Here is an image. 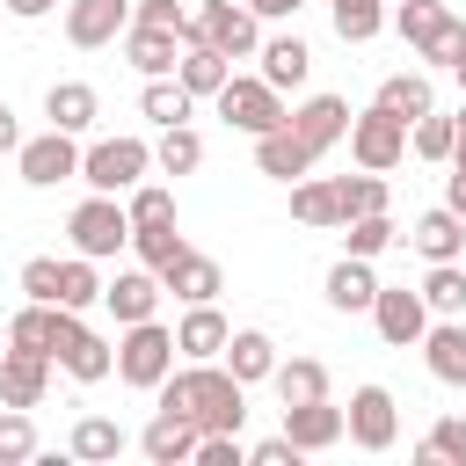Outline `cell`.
Segmentation results:
<instances>
[{
  "label": "cell",
  "mask_w": 466,
  "mask_h": 466,
  "mask_svg": "<svg viewBox=\"0 0 466 466\" xmlns=\"http://www.w3.org/2000/svg\"><path fill=\"white\" fill-rule=\"evenodd\" d=\"M350 153H357V167H371V175H393L400 160H408V124L393 116V109H364V116H350Z\"/></svg>",
  "instance_id": "cell-9"
},
{
  "label": "cell",
  "mask_w": 466,
  "mask_h": 466,
  "mask_svg": "<svg viewBox=\"0 0 466 466\" xmlns=\"http://www.w3.org/2000/svg\"><path fill=\"white\" fill-rule=\"evenodd\" d=\"M248 7H255V15H262V22H291V15H299V7H306V0H248Z\"/></svg>",
  "instance_id": "cell-50"
},
{
  "label": "cell",
  "mask_w": 466,
  "mask_h": 466,
  "mask_svg": "<svg viewBox=\"0 0 466 466\" xmlns=\"http://www.w3.org/2000/svg\"><path fill=\"white\" fill-rule=\"evenodd\" d=\"M415 459H422V466H437V459H466V415H437L430 437L415 444Z\"/></svg>",
  "instance_id": "cell-44"
},
{
  "label": "cell",
  "mask_w": 466,
  "mask_h": 466,
  "mask_svg": "<svg viewBox=\"0 0 466 466\" xmlns=\"http://www.w3.org/2000/svg\"><path fill=\"white\" fill-rule=\"evenodd\" d=\"M226 342H233V328H226L218 299H204V306H189V313L175 320V350H182V364H211V357H226Z\"/></svg>",
  "instance_id": "cell-16"
},
{
  "label": "cell",
  "mask_w": 466,
  "mask_h": 466,
  "mask_svg": "<svg viewBox=\"0 0 466 466\" xmlns=\"http://www.w3.org/2000/svg\"><path fill=\"white\" fill-rule=\"evenodd\" d=\"M248 466H299V444L291 437H262V444H248Z\"/></svg>",
  "instance_id": "cell-48"
},
{
  "label": "cell",
  "mask_w": 466,
  "mask_h": 466,
  "mask_svg": "<svg viewBox=\"0 0 466 466\" xmlns=\"http://www.w3.org/2000/svg\"><path fill=\"white\" fill-rule=\"evenodd\" d=\"M160 408L189 415L197 430H240V422H248V386L211 357V364H182V371H167V379H160Z\"/></svg>",
  "instance_id": "cell-1"
},
{
  "label": "cell",
  "mask_w": 466,
  "mask_h": 466,
  "mask_svg": "<svg viewBox=\"0 0 466 466\" xmlns=\"http://www.w3.org/2000/svg\"><path fill=\"white\" fill-rule=\"evenodd\" d=\"M124 211H131V226H153V218H175V197L160 182H138V189H124Z\"/></svg>",
  "instance_id": "cell-45"
},
{
  "label": "cell",
  "mask_w": 466,
  "mask_h": 466,
  "mask_svg": "<svg viewBox=\"0 0 466 466\" xmlns=\"http://www.w3.org/2000/svg\"><path fill=\"white\" fill-rule=\"evenodd\" d=\"M197 437H204V430H197L189 415L160 408V415H153V422L138 430V451H146L153 466H182V459H197Z\"/></svg>",
  "instance_id": "cell-22"
},
{
  "label": "cell",
  "mask_w": 466,
  "mask_h": 466,
  "mask_svg": "<svg viewBox=\"0 0 466 466\" xmlns=\"http://www.w3.org/2000/svg\"><path fill=\"white\" fill-rule=\"evenodd\" d=\"M146 167H153V146H146V138H95V146L80 153V182H87V189H102V197L138 189V182H146Z\"/></svg>",
  "instance_id": "cell-5"
},
{
  "label": "cell",
  "mask_w": 466,
  "mask_h": 466,
  "mask_svg": "<svg viewBox=\"0 0 466 466\" xmlns=\"http://www.w3.org/2000/svg\"><path fill=\"white\" fill-rule=\"evenodd\" d=\"M36 459V422L29 408H0V466H29Z\"/></svg>",
  "instance_id": "cell-43"
},
{
  "label": "cell",
  "mask_w": 466,
  "mask_h": 466,
  "mask_svg": "<svg viewBox=\"0 0 466 466\" xmlns=\"http://www.w3.org/2000/svg\"><path fill=\"white\" fill-rule=\"evenodd\" d=\"M189 44H218L226 58H255L262 51V15L248 0H197L189 7Z\"/></svg>",
  "instance_id": "cell-4"
},
{
  "label": "cell",
  "mask_w": 466,
  "mask_h": 466,
  "mask_svg": "<svg viewBox=\"0 0 466 466\" xmlns=\"http://www.w3.org/2000/svg\"><path fill=\"white\" fill-rule=\"evenodd\" d=\"M328 15H335V36L342 44H371L386 29V0H328Z\"/></svg>",
  "instance_id": "cell-38"
},
{
  "label": "cell",
  "mask_w": 466,
  "mask_h": 466,
  "mask_svg": "<svg viewBox=\"0 0 466 466\" xmlns=\"http://www.w3.org/2000/svg\"><path fill=\"white\" fill-rule=\"evenodd\" d=\"M371 299H379L371 262H364V255H342V262L328 269V306H335V313H371Z\"/></svg>",
  "instance_id": "cell-26"
},
{
  "label": "cell",
  "mask_w": 466,
  "mask_h": 466,
  "mask_svg": "<svg viewBox=\"0 0 466 466\" xmlns=\"http://www.w3.org/2000/svg\"><path fill=\"white\" fill-rule=\"evenodd\" d=\"M58 306H73V313L102 306V277H95V255H66V262H58Z\"/></svg>",
  "instance_id": "cell-36"
},
{
  "label": "cell",
  "mask_w": 466,
  "mask_h": 466,
  "mask_svg": "<svg viewBox=\"0 0 466 466\" xmlns=\"http://www.w3.org/2000/svg\"><path fill=\"white\" fill-rule=\"evenodd\" d=\"M51 357H58V371L66 379H80V386H95V379H109L116 371V350L73 313V306H58V342H51Z\"/></svg>",
  "instance_id": "cell-8"
},
{
  "label": "cell",
  "mask_w": 466,
  "mask_h": 466,
  "mask_svg": "<svg viewBox=\"0 0 466 466\" xmlns=\"http://www.w3.org/2000/svg\"><path fill=\"white\" fill-rule=\"evenodd\" d=\"M211 102H218V116H226L233 131H248V138H262V131H277V124L291 116V109H284V95H277L262 73H233Z\"/></svg>",
  "instance_id": "cell-7"
},
{
  "label": "cell",
  "mask_w": 466,
  "mask_h": 466,
  "mask_svg": "<svg viewBox=\"0 0 466 466\" xmlns=\"http://www.w3.org/2000/svg\"><path fill=\"white\" fill-rule=\"evenodd\" d=\"M255 58H262V80H269L277 95H284V87H306V73H313V51H306L299 36H262Z\"/></svg>",
  "instance_id": "cell-28"
},
{
  "label": "cell",
  "mask_w": 466,
  "mask_h": 466,
  "mask_svg": "<svg viewBox=\"0 0 466 466\" xmlns=\"http://www.w3.org/2000/svg\"><path fill=\"white\" fill-rule=\"evenodd\" d=\"M189 240L175 233V218H153V226H131V255L146 262V269H167L175 255H182Z\"/></svg>",
  "instance_id": "cell-41"
},
{
  "label": "cell",
  "mask_w": 466,
  "mask_h": 466,
  "mask_svg": "<svg viewBox=\"0 0 466 466\" xmlns=\"http://www.w3.org/2000/svg\"><path fill=\"white\" fill-rule=\"evenodd\" d=\"M342 240H350V255L371 262V255H386V248L400 240V226H393V211H357V218L342 226Z\"/></svg>",
  "instance_id": "cell-40"
},
{
  "label": "cell",
  "mask_w": 466,
  "mask_h": 466,
  "mask_svg": "<svg viewBox=\"0 0 466 466\" xmlns=\"http://www.w3.org/2000/svg\"><path fill=\"white\" fill-rule=\"evenodd\" d=\"M51 7H58V0H7V15H15V22H36V15H51Z\"/></svg>",
  "instance_id": "cell-52"
},
{
  "label": "cell",
  "mask_w": 466,
  "mask_h": 466,
  "mask_svg": "<svg viewBox=\"0 0 466 466\" xmlns=\"http://www.w3.org/2000/svg\"><path fill=\"white\" fill-rule=\"evenodd\" d=\"M371 102H379V109H393L400 124H415V116H430V109H437V87H430V73H386Z\"/></svg>",
  "instance_id": "cell-29"
},
{
  "label": "cell",
  "mask_w": 466,
  "mask_h": 466,
  "mask_svg": "<svg viewBox=\"0 0 466 466\" xmlns=\"http://www.w3.org/2000/svg\"><path fill=\"white\" fill-rule=\"evenodd\" d=\"M7 342H15V350H44V357H51V342H58V306L29 299V306L7 320ZM51 364H58V357H51Z\"/></svg>",
  "instance_id": "cell-34"
},
{
  "label": "cell",
  "mask_w": 466,
  "mask_h": 466,
  "mask_svg": "<svg viewBox=\"0 0 466 466\" xmlns=\"http://www.w3.org/2000/svg\"><path fill=\"white\" fill-rule=\"evenodd\" d=\"M189 109H197V95L175 80V73H160V80H146V95H138V116H153L160 131L167 124H189Z\"/></svg>",
  "instance_id": "cell-33"
},
{
  "label": "cell",
  "mask_w": 466,
  "mask_h": 466,
  "mask_svg": "<svg viewBox=\"0 0 466 466\" xmlns=\"http://www.w3.org/2000/svg\"><path fill=\"white\" fill-rule=\"evenodd\" d=\"M175 80H182L189 95H218V87L233 80V58H226L218 44H182V66H175Z\"/></svg>",
  "instance_id": "cell-30"
},
{
  "label": "cell",
  "mask_w": 466,
  "mask_h": 466,
  "mask_svg": "<svg viewBox=\"0 0 466 466\" xmlns=\"http://www.w3.org/2000/svg\"><path fill=\"white\" fill-rule=\"evenodd\" d=\"M422 299H430V313H437V320H444V313H466V269H459V262H430Z\"/></svg>",
  "instance_id": "cell-42"
},
{
  "label": "cell",
  "mask_w": 466,
  "mask_h": 466,
  "mask_svg": "<svg viewBox=\"0 0 466 466\" xmlns=\"http://www.w3.org/2000/svg\"><path fill=\"white\" fill-rule=\"evenodd\" d=\"M226 371H233L240 386L269 379V371H277V342H269L262 328H233V342H226Z\"/></svg>",
  "instance_id": "cell-31"
},
{
  "label": "cell",
  "mask_w": 466,
  "mask_h": 466,
  "mask_svg": "<svg viewBox=\"0 0 466 466\" xmlns=\"http://www.w3.org/2000/svg\"><path fill=\"white\" fill-rule=\"evenodd\" d=\"M15 167H22V182L29 189H58L66 175H80V146H73V131H44V138H22V153H15Z\"/></svg>",
  "instance_id": "cell-10"
},
{
  "label": "cell",
  "mask_w": 466,
  "mask_h": 466,
  "mask_svg": "<svg viewBox=\"0 0 466 466\" xmlns=\"http://www.w3.org/2000/svg\"><path fill=\"white\" fill-rule=\"evenodd\" d=\"M393 29H400V44H408L415 58H430V66H459V51H466V22H459L444 0H400V7H393Z\"/></svg>",
  "instance_id": "cell-2"
},
{
  "label": "cell",
  "mask_w": 466,
  "mask_h": 466,
  "mask_svg": "<svg viewBox=\"0 0 466 466\" xmlns=\"http://www.w3.org/2000/svg\"><path fill=\"white\" fill-rule=\"evenodd\" d=\"M124 444H131V437H124V422H109V415H80V422H73V459H95V466H102V459H116Z\"/></svg>",
  "instance_id": "cell-37"
},
{
  "label": "cell",
  "mask_w": 466,
  "mask_h": 466,
  "mask_svg": "<svg viewBox=\"0 0 466 466\" xmlns=\"http://www.w3.org/2000/svg\"><path fill=\"white\" fill-rule=\"evenodd\" d=\"M22 291L44 299V306H58V255H29L22 262Z\"/></svg>",
  "instance_id": "cell-47"
},
{
  "label": "cell",
  "mask_w": 466,
  "mask_h": 466,
  "mask_svg": "<svg viewBox=\"0 0 466 466\" xmlns=\"http://www.w3.org/2000/svg\"><path fill=\"white\" fill-rule=\"evenodd\" d=\"M175 328H160V320H131L124 328V342H116V379L124 386H138V393H160V379L175 371Z\"/></svg>",
  "instance_id": "cell-3"
},
{
  "label": "cell",
  "mask_w": 466,
  "mask_h": 466,
  "mask_svg": "<svg viewBox=\"0 0 466 466\" xmlns=\"http://www.w3.org/2000/svg\"><path fill=\"white\" fill-rule=\"evenodd\" d=\"M284 437H291L299 451H328V444L350 437V408H335L328 393H320V400H291V408H284Z\"/></svg>",
  "instance_id": "cell-15"
},
{
  "label": "cell",
  "mask_w": 466,
  "mask_h": 466,
  "mask_svg": "<svg viewBox=\"0 0 466 466\" xmlns=\"http://www.w3.org/2000/svg\"><path fill=\"white\" fill-rule=\"evenodd\" d=\"M459 153H466V109H459Z\"/></svg>",
  "instance_id": "cell-54"
},
{
  "label": "cell",
  "mask_w": 466,
  "mask_h": 466,
  "mask_svg": "<svg viewBox=\"0 0 466 466\" xmlns=\"http://www.w3.org/2000/svg\"><path fill=\"white\" fill-rule=\"evenodd\" d=\"M160 284H167V299H182V306H204V299H218V291H226V269H218L211 255L182 248V255L160 269Z\"/></svg>",
  "instance_id": "cell-21"
},
{
  "label": "cell",
  "mask_w": 466,
  "mask_h": 466,
  "mask_svg": "<svg viewBox=\"0 0 466 466\" xmlns=\"http://www.w3.org/2000/svg\"><path fill=\"white\" fill-rule=\"evenodd\" d=\"M422 364H430V379H444V386H466V313H444V320H430V335H422Z\"/></svg>",
  "instance_id": "cell-23"
},
{
  "label": "cell",
  "mask_w": 466,
  "mask_h": 466,
  "mask_svg": "<svg viewBox=\"0 0 466 466\" xmlns=\"http://www.w3.org/2000/svg\"><path fill=\"white\" fill-rule=\"evenodd\" d=\"M175 51H182V36H167V29H146V22H131V29H124V58H131V66H138L146 80L175 73V66H182Z\"/></svg>",
  "instance_id": "cell-27"
},
{
  "label": "cell",
  "mask_w": 466,
  "mask_h": 466,
  "mask_svg": "<svg viewBox=\"0 0 466 466\" xmlns=\"http://www.w3.org/2000/svg\"><path fill=\"white\" fill-rule=\"evenodd\" d=\"M0 153H22V124H15L7 102H0Z\"/></svg>",
  "instance_id": "cell-51"
},
{
  "label": "cell",
  "mask_w": 466,
  "mask_h": 466,
  "mask_svg": "<svg viewBox=\"0 0 466 466\" xmlns=\"http://www.w3.org/2000/svg\"><path fill=\"white\" fill-rule=\"evenodd\" d=\"M393 437H400L393 393H386V386H357V393H350V444H357V451H393Z\"/></svg>",
  "instance_id": "cell-12"
},
{
  "label": "cell",
  "mask_w": 466,
  "mask_h": 466,
  "mask_svg": "<svg viewBox=\"0 0 466 466\" xmlns=\"http://www.w3.org/2000/svg\"><path fill=\"white\" fill-rule=\"evenodd\" d=\"M408 240H415L422 262H459V255H466V218H459L451 204H430V211L408 226Z\"/></svg>",
  "instance_id": "cell-20"
},
{
  "label": "cell",
  "mask_w": 466,
  "mask_h": 466,
  "mask_svg": "<svg viewBox=\"0 0 466 466\" xmlns=\"http://www.w3.org/2000/svg\"><path fill=\"white\" fill-rule=\"evenodd\" d=\"M44 393H51V357L7 342V357H0V408H36Z\"/></svg>",
  "instance_id": "cell-17"
},
{
  "label": "cell",
  "mask_w": 466,
  "mask_h": 466,
  "mask_svg": "<svg viewBox=\"0 0 466 466\" xmlns=\"http://www.w3.org/2000/svg\"><path fill=\"white\" fill-rule=\"evenodd\" d=\"M131 22L167 29V36H182V44H189V7H182V0H138V7H131Z\"/></svg>",
  "instance_id": "cell-46"
},
{
  "label": "cell",
  "mask_w": 466,
  "mask_h": 466,
  "mask_svg": "<svg viewBox=\"0 0 466 466\" xmlns=\"http://www.w3.org/2000/svg\"><path fill=\"white\" fill-rule=\"evenodd\" d=\"M160 299H167V284H160V269H116L109 284H102V306L116 313V328H131V320H153L160 313Z\"/></svg>",
  "instance_id": "cell-14"
},
{
  "label": "cell",
  "mask_w": 466,
  "mask_h": 466,
  "mask_svg": "<svg viewBox=\"0 0 466 466\" xmlns=\"http://www.w3.org/2000/svg\"><path fill=\"white\" fill-rule=\"evenodd\" d=\"M269 386H277L284 408H291V400H320V393H328V364H320V357H277Z\"/></svg>",
  "instance_id": "cell-32"
},
{
  "label": "cell",
  "mask_w": 466,
  "mask_h": 466,
  "mask_svg": "<svg viewBox=\"0 0 466 466\" xmlns=\"http://www.w3.org/2000/svg\"><path fill=\"white\" fill-rule=\"evenodd\" d=\"M291 218H299V226H350V189H342V175H328V182H291Z\"/></svg>",
  "instance_id": "cell-24"
},
{
  "label": "cell",
  "mask_w": 466,
  "mask_h": 466,
  "mask_svg": "<svg viewBox=\"0 0 466 466\" xmlns=\"http://www.w3.org/2000/svg\"><path fill=\"white\" fill-rule=\"evenodd\" d=\"M371 320H379V335H386L393 350L422 342V335H430V299H422V284H415V291H408V284H379Z\"/></svg>",
  "instance_id": "cell-11"
},
{
  "label": "cell",
  "mask_w": 466,
  "mask_h": 466,
  "mask_svg": "<svg viewBox=\"0 0 466 466\" xmlns=\"http://www.w3.org/2000/svg\"><path fill=\"white\" fill-rule=\"evenodd\" d=\"M313 160H320V153H313L291 124H277V131L255 138V167H262L269 182H299V175H313Z\"/></svg>",
  "instance_id": "cell-19"
},
{
  "label": "cell",
  "mask_w": 466,
  "mask_h": 466,
  "mask_svg": "<svg viewBox=\"0 0 466 466\" xmlns=\"http://www.w3.org/2000/svg\"><path fill=\"white\" fill-rule=\"evenodd\" d=\"M131 29V0H66V44L73 51H102Z\"/></svg>",
  "instance_id": "cell-13"
},
{
  "label": "cell",
  "mask_w": 466,
  "mask_h": 466,
  "mask_svg": "<svg viewBox=\"0 0 466 466\" xmlns=\"http://www.w3.org/2000/svg\"><path fill=\"white\" fill-rule=\"evenodd\" d=\"M451 73H459V87H466V51H459V66H451Z\"/></svg>",
  "instance_id": "cell-53"
},
{
  "label": "cell",
  "mask_w": 466,
  "mask_h": 466,
  "mask_svg": "<svg viewBox=\"0 0 466 466\" xmlns=\"http://www.w3.org/2000/svg\"><path fill=\"white\" fill-rule=\"evenodd\" d=\"M408 153H415V160H451V153H459V116H437V109L415 116V124H408Z\"/></svg>",
  "instance_id": "cell-35"
},
{
  "label": "cell",
  "mask_w": 466,
  "mask_h": 466,
  "mask_svg": "<svg viewBox=\"0 0 466 466\" xmlns=\"http://www.w3.org/2000/svg\"><path fill=\"white\" fill-rule=\"evenodd\" d=\"M284 124H291V131H299L313 153H328L335 138H350V102H342V95H306V102H299Z\"/></svg>",
  "instance_id": "cell-18"
},
{
  "label": "cell",
  "mask_w": 466,
  "mask_h": 466,
  "mask_svg": "<svg viewBox=\"0 0 466 466\" xmlns=\"http://www.w3.org/2000/svg\"><path fill=\"white\" fill-rule=\"evenodd\" d=\"M44 116H51L58 131H73V138H80V131L102 116V95H95L87 80H51V87H44Z\"/></svg>",
  "instance_id": "cell-25"
},
{
  "label": "cell",
  "mask_w": 466,
  "mask_h": 466,
  "mask_svg": "<svg viewBox=\"0 0 466 466\" xmlns=\"http://www.w3.org/2000/svg\"><path fill=\"white\" fill-rule=\"evenodd\" d=\"M153 167H160V175H189V167H204V138H197L189 124H167L160 146H153Z\"/></svg>",
  "instance_id": "cell-39"
},
{
  "label": "cell",
  "mask_w": 466,
  "mask_h": 466,
  "mask_svg": "<svg viewBox=\"0 0 466 466\" xmlns=\"http://www.w3.org/2000/svg\"><path fill=\"white\" fill-rule=\"evenodd\" d=\"M444 204L466 218V153H451V175H444Z\"/></svg>",
  "instance_id": "cell-49"
},
{
  "label": "cell",
  "mask_w": 466,
  "mask_h": 466,
  "mask_svg": "<svg viewBox=\"0 0 466 466\" xmlns=\"http://www.w3.org/2000/svg\"><path fill=\"white\" fill-rule=\"evenodd\" d=\"M66 233H73V255L109 262V255H124V248H131V211H124V197H102V189H95L87 204H73Z\"/></svg>",
  "instance_id": "cell-6"
}]
</instances>
